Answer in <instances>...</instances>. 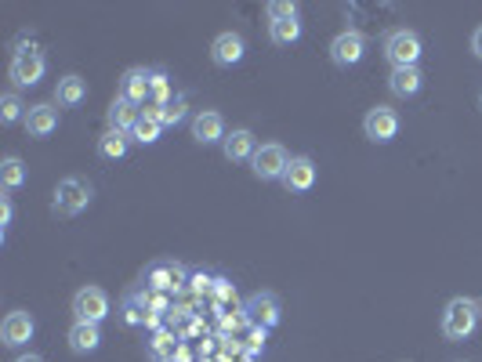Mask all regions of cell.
I'll return each instance as SVG.
<instances>
[{"mask_svg": "<svg viewBox=\"0 0 482 362\" xmlns=\"http://www.w3.org/2000/svg\"><path fill=\"white\" fill-rule=\"evenodd\" d=\"M421 51H424V44H421V36H417L414 29L399 26V29H392V33H385V58H388L392 69L417 65V62H421Z\"/></svg>", "mask_w": 482, "mask_h": 362, "instance_id": "cell-1", "label": "cell"}, {"mask_svg": "<svg viewBox=\"0 0 482 362\" xmlns=\"http://www.w3.org/2000/svg\"><path fill=\"white\" fill-rule=\"evenodd\" d=\"M91 196H95V189H91L84 178H62V181L55 185L51 211H55L58 218H76V214H84V211H88Z\"/></svg>", "mask_w": 482, "mask_h": 362, "instance_id": "cell-2", "label": "cell"}, {"mask_svg": "<svg viewBox=\"0 0 482 362\" xmlns=\"http://www.w3.org/2000/svg\"><path fill=\"white\" fill-rule=\"evenodd\" d=\"M142 287L159 294H182L189 290V268L182 261H156L142 272Z\"/></svg>", "mask_w": 482, "mask_h": 362, "instance_id": "cell-3", "label": "cell"}, {"mask_svg": "<svg viewBox=\"0 0 482 362\" xmlns=\"http://www.w3.org/2000/svg\"><path fill=\"white\" fill-rule=\"evenodd\" d=\"M478 327V308L468 297H454L443 308V337L447 341H468Z\"/></svg>", "mask_w": 482, "mask_h": 362, "instance_id": "cell-4", "label": "cell"}, {"mask_svg": "<svg viewBox=\"0 0 482 362\" xmlns=\"http://www.w3.org/2000/svg\"><path fill=\"white\" fill-rule=\"evenodd\" d=\"M287 167H291V156H287V149L279 145V142L258 145V152L251 159V171H254L258 181H284Z\"/></svg>", "mask_w": 482, "mask_h": 362, "instance_id": "cell-5", "label": "cell"}, {"mask_svg": "<svg viewBox=\"0 0 482 362\" xmlns=\"http://www.w3.org/2000/svg\"><path fill=\"white\" fill-rule=\"evenodd\" d=\"M113 304H109V294L102 287H80L73 294V319L76 323H102V319H109Z\"/></svg>", "mask_w": 482, "mask_h": 362, "instance_id": "cell-6", "label": "cell"}, {"mask_svg": "<svg viewBox=\"0 0 482 362\" xmlns=\"http://www.w3.org/2000/svg\"><path fill=\"white\" fill-rule=\"evenodd\" d=\"M363 58H367V36L359 29H345L330 40V62L338 69H355Z\"/></svg>", "mask_w": 482, "mask_h": 362, "instance_id": "cell-7", "label": "cell"}, {"mask_svg": "<svg viewBox=\"0 0 482 362\" xmlns=\"http://www.w3.org/2000/svg\"><path fill=\"white\" fill-rule=\"evenodd\" d=\"M363 135L374 142V145H388L399 138V112L392 105H374L367 116H363Z\"/></svg>", "mask_w": 482, "mask_h": 362, "instance_id": "cell-8", "label": "cell"}, {"mask_svg": "<svg viewBox=\"0 0 482 362\" xmlns=\"http://www.w3.org/2000/svg\"><path fill=\"white\" fill-rule=\"evenodd\" d=\"M244 312L251 319V327H265V330H276L284 323V308H279V297L268 294V290H258L244 301Z\"/></svg>", "mask_w": 482, "mask_h": 362, "instance_id": "cell-9", "label": "cell"}, {"mask_svg": "<svg viewBox=\"0 0 482 362\" xmlns=\"http://www.w3.org/2000/svg\"><path fill=\"white\" fill-rule=\"evenodd\" d=\"M44 69H48L44 55H40L36 48H22L12 58V84L15 88H36L40 80H44Z\"/></svg>", "mask_w": 482, "mask_h": 362, "instance_id": "cell-10", "label": "cell"}, {"mask_svg": "<svg viewBox=\"0 0 482 362\" xmlns=\"http://www.w3.org/2000/svg\"><path fill=\"white\" fill-rule=\"evenodd\" d=\"M33 334H36V323H33V315L29 312H8L4 315V323H0V341H4L8 348H22V344H29L33 341Z\"/></svg>", "mask_w": 482, "mask_h": 362, "instance_id": "cell-11", "label": "cell"}, {"mask_svg": "<svg viewBox=\"0 0 482 362\" xmlns=\"http://www.w3.org/2000/svg\"><path fill=\"white\" fill-rule=\"evenodd\" d=\"M192 138L199 145H214V142H225L229 131H225V116L218 109H199L192 116Z\"/></svg>", "mask_w": 482, "mask_h": 362, "instance_id": "cell-12", "label": "cell"}, {"mask_svg": "<svg viewBox=\"0 0 482 362\" xmlns=\"http://www.w3.org/2000/svg\"><path fill=\"white\" fill-rule=\"evenodd\" d=\"M244 55H247V44H244V36L239 33H218L214 36V44H211V58H214V65L218 69H232V65H239L244 62Z\"/></svg>", "mask_w": 482, "mask_h": 362, "instance_id": "cell-13", "label": "cell"}, {"mask_svg": "<svg viewBox=\"0 0 482 362\" xmlns=\"http://www.w3.org/2000/svg\"><path fill=\"white\" fill-rule=\"evenodd\" d=\"M120 95H124L128 102H135V105H145L149 95H152V69H145V65L128 69L124 76H120Z\"/></svg>", "mask_w": 482, "mask_h": 362, "instance_id": "cell-14", "label": "cell"}, {"mask_svg": "<svg viewBox=\"0 0 482 362\" xmlns=\"http://www.w3.org/2000/svg\"><path fill=\"white\" fill-rule=\"evenodd\" d=\"M26 135L29 138H51L55 131H58V109L55 105H29V112H26Z\"/></svg>", "mask_w": 482, "mask_h": 362, "instance_id": "cell-15", "label": "cell"}, {"mask_svg": "<svg viewBox=\"0 0 482 362\" xmlns=\"http://www.w3.org/2000/svg\"><path fill=\"white\" fill-rule=\"evenodd\" d=\"M424 88V73L421 65H407V69H392L388 73V91L395 98H417Z\"/></svg>", "mask_w": 482, "mask_h": 362, "instance_id": "cell-16", "label": "cell"}, {"mask_svg": "<svg viewBox=\"0 0 482 362\" xmlns=\"http://www.w3.org/2000/svg\"><path fill=\"white\" fill-rule=\"evenodd\" d=\"M315 185V164L312 156H291V167L284 174V189L287 192H308Z\"/></svg>", "mask_w": 482, "mask_h": 362, "instance_id": "cell-17", "label": "cell"}, {"mask_svg": "<svg viewBox=\"0 0 482 362\" xmlns=\"http://www.w3.org/2000/svg\"><path fill=\"white\" fill-rule=\"evenodd\" d=\"M222 152H225V159H232V164H244V159H254V152H258V138H254V131L236 127V131L222 142Z\"/></svg>", "mask_w": 482, "mask_h": 362, "instance_id": "cell-18", "label": "cell"}, {"mask_svg": "<svg viewBox=\"0 0 482 362\" xmlns=\"http://www.w3.org/2000/svg\"><path fill=\"white\" fill-rule=\"evenodd\" d=\"M138 116H142V105L128 102L124 95H116V98H113V105H109V112H105L109 131H124V135H131V127L138 124Z\"/></svg>", "mask_w": 482, "mask_h": 362, "instance_id": "cell-19", "label": "cell"}, {"mask_svg": "<svg viewBox=\"0 0 482 362\" xmlns=\"http://www.w3.org/2000/svg\"><path fill=\"white\" fill-rule=\"evenodd\" d=\"M66 341H69L73 355H91V351L102 348V330L95 323H73V330H69Z\"/></svg>", "mask_w": 482, "mask_h": 362, "instance_id": "cell-20", "label": "cell"}, {"mask_svg": "<svg viewBox=\"0 0 482 362\" xmlns=\"http://www.w3.org/2000/svg\"><path fill=\"white\" fill-rule=\"evenodd\" d=\"M55 102L66 105V109H73V105H80V102H88V80L76 76V73L62 76L58 88H55Z\"/></svg>", "mask_w": 482, "mask_h": 362, "instance_id": "cell-21", "label": "cell"}, {"mask_svg": "<svg viewBox=\"0 0 482 362\" xmlns=\"http://www.w3.org/2000/svg\"><path fill=\"white\" fill-rule=\"evenodd\" d=\"M178 341H182V337L171 334V330H156L152 341H149V355H152L156 362H178V351H182Z\"/></svg>", "mask_w": 482, "mask_h": 362, "instance_id": "cell-22", "label": "cell"}, {"mask_svg": "<svg viewBox=\"0 0 482 362\" xmlns=\"http://www.w3.org/2000/svg\"><path fill=\"white\" fill-rule=\"evenodd\" d=\"M159 131H164V124H159V116H156V109L149 105V109H142V116H138V124L131 127V142L152 145V142H159Z\"/></svg>", "mask_w": 482, "mask_h": 362, "instance_id": "cell-23", "label": "cell"}, {"mask_svg": "<svg viewBox=\"0 0 482 362\" xmlns=\"http://www.w3.org/2000/svg\"><path fill=\"white\" fill-rule=\"evenodd\" d=\"M268 40L276 48H291L301 40V19H284V22H268Z\"/></svg>", "mask_w": 482, "mask_h": 362, "instance_id": "cell-24", "label": "cell"}, {"mask_svg": "<svg viewBox=\"0 0 482 362\" xmlns=\"http://www.w3.org/2000/svg\"><path fill=\"white\" fill-rule=\"evenodd\" d=\"M128 149H131V135H124V131H105L98 138V156L102 159H124Z\"/></svg>", "mask_w": 482, "mask_h": 362, "instance_id": "cell-25", "label": "cell"}, {"mask_svg": "<svg viewBox=\"0 0 482 362\" xmlns=\"http://www.w3.org/2000/svg\"><path fill=\"white\" fill-rule=\"evenodd\" d=\"M26 178H29V171H26V164H22L19 156H8L4 164H0V185H4V192L22 189V185H26Z\"/></svg>", "mask_w": 482, "mask_h": 362, "instance_id": "cell-26", "label": "cell"}, {"mask_svg": "<svg viewBox=\"0 0 482 362\" xmlns=\"http://www.w3.org/2000/svg\"><path fill=\"white\" fill-rule=\"evenodd\" d=\"M152 109H156V105H152ZM156 116H159V124H164V127H178V124H185V116H189V98H185V95L171 98L167 105H159V109H156Z\"/></svg>", "mask_w": 482, "mask_h": 362, "instance_id": "cell-27", "label": "cell"}, {"mask_svg": "<svg viewBox=\"0 0 482 362\" xmlns=\"http://www.w3.org/2000/svg\"><path fill=\"white\" fill-rule=\"evenodd\" d=\"M171 98H178L175 91H171V76L164 73V69H152V95H149V105H167Z\"/></svg>", "mask_w": 482, "mask_h": 362, "instance_id": "cell-28", "label": "cell"}, {"mask_svg": "<svg viewBox=\"0 0 482 362\" xmlns=\"http://www.w3.org/2000/svg\"><path fill=\"white\" fill-rule=\"evenodd\" d=\"M26 102L15 95V91H8L4 98H0V119H4V124H19V119H26Z\"/></svg>", "mask_w": 482, "mask_h": 362, "instance_id": "cell-29", "label": "cell"}, {"mask_svg": "<svg viewBox=\"0 0 482 362\" xmlns=\"http://www.w3.org/2000/svg\"><path fill=\"white\" fill-rule=\"evenodd\" d=\"M265 15H268V22L298 19V4H291V0H268V4H265Z\"/></svg>", "mask_w": 482, "mask_h": 362, "instance_id": "cell-30", "label": "cell"}, {"mask_svg": "<svg viewBox=\"0 0 482 362\" xmlns=\"http://www.w3.org/2000/svg\"><path fill=\"white\" fill-rule=\"evenodd\" d=\"M211 297H214L218 304H236V283H229L225 275H214V290H211Z\"/></svg>", "mask_w": 482, "mask_h": 362, "instance_id": "cell-31", "label": "cell"}, {"mask_svg": "<svg viewBox=\"0 0 482 362\" xmlns=\"http://www.w3.org/2000/svg\"><path fill=\"white\" fill-rule=\"evenodd\" d=\"M265 327H251L247 330V337H244V351H251V355H261L265 351Z\"/></svg>", "mask_w": 482, "mask_h": 362, "instance_id": "cell-32", "label": "cell"}, {"mask_svg": "<svg viewBox=\"0 0 482 362\" xmlns=\"http://www.w3.org/2000/svg\"><path fill=\"white\" fill-rule=\"evenodd\" d=\"M189 290L192 294H211L214 290V279L207 272H189Z\"/></svg>", "mask_w": 482, "mask_h": 362, "instance_id": "cell-33", "label": "cell"}, {"mask_svg": "<svg viewBox=\"0 0 482 362\" xmlns=\"http://www.w3.org/2000/svg\"><path fill=\"white\" fill-rule=\"evenodd\" d=\"M12 214H15L12 196H0V228H8V225H12Z\"/></svg>", "mask_w": 482, "mask_h": 362, "instance_id": "cell-34", "label": "cell"}, {"mask_svg": "<svg viewBox=\"0 0 482 362\" xmlns=\"http://www.w3.org/2000/svg\"><path fill=\"white\" fill-rule=\"evenodd\" d=\"M471 51H475V58H482V26L471 33Z\"/></svg>", "mask_w": 482, "mask_h": 362, "instance_id": "cell-35", "label": "cell"}, {"mask_svg": "<svg viewBox=\"0 0 482 362\" xmlns=\"http://www.w3.org/2000/svg\"><path fill=\"white\" fill-rule=\"evenodd\" d=\"M15 362H44V358H40V355H36V351H26V355H19V358H15Z\"/></svg>", "mask_w": 482, "mask_h": 362, "instance_id": "cell-36", "label": "cell"}, {"mask_svg": "<svg viewBox=\"0 0 482 362\" xmlns=\"http://www.w3.org/2000/svg\"><path fill=\"white\" fill-rule=\"evenodd\" d=\"M236 362H261V355H251V351H244V355H239Z\"/></svg>", "mask_w": 482, "mask_h": 362, "instance_id": "cell-37", "label": "cell"}, {"mask_svg": "<svg viewBox=\"0 0 482 362\" xmlns=\"http://www.w3.org/2000/svg\"><path fill=\"white\" fill-rule=\"evenodd\" d=\"M478 109H482V95H478Z\"/></svg>", "mask_w": 482, "mask_h": 362, "instance_id": "cell-38", "label": "cell"}]
</instances>
